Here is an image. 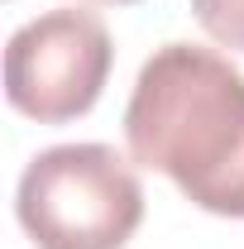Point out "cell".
<instances>
[{"label": "cell", "mask_w": 244, "mask_h": 249, "mask_svg": "<svg viewBox=\"0 0 244 249\" xmlns=\"http://www.w3.org/2000/svg\"><path fill=\"white\" fill-rule=\"evenodd\" d=\"M124 144L192 206L244 220V72L215 48H153L124 106Z\"/></svg>", "instance_id": "1"}, {"label": "cell", "mask_w": 244, "mask_h": 249, "mask_svg": "<svg viewBox=\"0 0 244 249\" xmlns=\"http://www.w3.org/2000/svg\"><path fill=\"white\" fill-rule=\"evenodd\" d=\"M15 216L38 249H124L144 220V187L110 144H53L19 173Z\"/></svg>", "instance_id": "2"}, {"label": "cell", "mask_w": 244, "mask_h": 249, "mask_svg": "<svg viewBox=\"0 0 244 249\" xmlns=\"http://www.w3.org/2000/svg\"><path fill=\"white\" fill-rule=\"evenodd\" d=\"M110 62H115V48L101 15L58 5L10 34L5 101L38 124H67L101 101Z\"/></svg>", "instance_id": "3"}, {"label": "cell", "mask_w": 244, "mask_h": 249, "mask_svg": "<svg viewBox=\"0 0 244 249\" xmlns=\"http://www.w3.org/2000/svg\"><path fill=\"white\" fill-rule=\"evenodd\" d=\"M192 15L220 48L244 53V0H192Z\"/></svg>", "instance_id": "4"}, {"label": "cell", "mask_w": 244, "mask_h": 249, "mask_svg": "<svg viewBox=\"0 0 244 249\" xmlns=\"http://www.w3.org/2000/svg\"><path fill=\"white\" fill-rule=\"evenodd\" d=\"M96 5H134V0H96Z\"/></svg>", "instance_id": "5"}]
</instances>
